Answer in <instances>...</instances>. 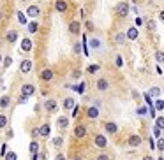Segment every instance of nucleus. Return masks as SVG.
Instances as JSON below:
<instances>
[{
    "label": "nucleus",
    "mask_w": 164,
    "mask_h": 160,
    "mask_svg": "<svg viewBox=\"0 0 164 160\" xmlns=\"http://www.w3.org/2000/svg\"><path fill=\"white\" fill-rule=\"evenodd\" d=\"M19 71H21L23 74H28V72L32 71V62H30V60H23L21 65H19Z\"/></svg>",
    "instance_id": "f257e3e1"
},
{
    "label": "nucleus",
    "mask_w": 164,
    "mask_h": 160,
    "mask_svg": "<svg viewBox=\"0 0 164 160\" xmlns=\"http://www.w3.org/2000/svg\"><path fill=\"white\" fill-rule=\"evenodd\" d=\"M34 91H35V86L34 84H23L21 86V95H34Z\"/></svg>",
    "instance_id": "f03ea898"
},
{
    "label": "nucleus",
    "mask_w": 164,
    "mask_h": 160,
    "mask_svg": "<svg viewBox=\"0 0 164 160\" xmlns=\"http://www.w3.org/2000/svg\"><path fill=\"white\" fill-rule=\"evenodd\" d=\"M27 14H28L30 18H37V16L41 14V9H39L37 5H30V7L27 9Z\"/></svg>",
    "instance_id": "7ed1b4c3"
},
{
    "label": "nucleus",
    "mask_w": 164,
    "mask_h": 160,
    "mask_svg": "<svg viewBox=\"0 0 164 160\" xmlns=\"http://www.w3.org/2000/svg\"><path fill=\"white\" fill-rule=\"evenodd\" d=\"M116 11H118V14H120V16H127V14H129V7H127V4H125V2H120V4H118V7H116Z\"/></svg>",
    "instance_id": "20e7f679"
},
{
    "label": "nucleus",
    "mask_w": 164,
    "mask_h": 160,
    "mask_svg": "<svg viewBox=\"0 0 164 160\" xmlns=\"http://www.w3.org/2000/svg\"><path fill=\"white\" fill-rule=\"evenodd\" d=\"M95 146H99V148H106L108 146V139L104 135H97L95 137Z\"/></svg>",
    "instance_id": "39448f33"
},
{
    "label": "nucleus",
    "mask_w": 164,
    "mask_h": 160,
    "mask_svg": "<svg viewBox=\"0 0 164 160\" xmlns=\"http://www.w3.org/2000/svg\"><path fill=\"white\" fill-rule=\"evenodd\" d=\"M55 9H57L58 12H65V11H67V4H65V0H57Z\"/></svg>",
    "instance_id": "423d86ee"
},
{
    "label": "nucleus",
    "mask_w": 164,
    "mask_h": 160,
    "mask_svg": "<svg viewBox=\"0 0 164 160\" xmlns=\"http://www.w3.org/2000/svg\"><path fill=\"white\" fill-rule=\"evenodd\" d=\"M53 78V71H50V69H44V71L41 72V79L42 81H50Z\"/></svg>",
    "instance_id": "0eeeda50"
},
{
    "label": "nucleus",
    "mask_w": 164,
    "mask_h": 160,
    "mask_svg": "<svg viewBox=\"0 0 164 160\" xmlns=\"http://www.w3.org/2000/svg\"><path fill=\"white\" fill-rule=\"evenodd\" d=\"M44 107H46V111H55V109H57V102H55L53 99H50V100L44 102Z\"/></svg>",
    "instance_id": "6e6552de"
},
{
    "label": "nucleus",
    "mask_w": 164,
    "mask_h": 160,
    "mask_svg": "<svg viewBox=\"0 0 164 160\" xmlns=\"http://www.w3.org/2000/svg\"><path fill=\"white\" fill-rule=\"evenodd\" d=\"M129 144L131 146H139V144H141V137H139V135H131L129 137Z\"/></svg>",
    "instance_id": "1a4fd4ad"
},
{
    "label": "nucleus",
    "mask_w": 164,
    "mask_h": 160,
    "mask_svg": "<svg viewBox=\"0 0 164 160\" xmlns=\"http://www.w3.org/2000/svg\"><path fill=\"white\" fill-rule=\"evenodd\" d=\"M21 49H23V51H30V49H32V41H30V39H23Z\"/></svg>",
    "instance_id": "9d476101"
},
{
    "label": "nucleus",
    "mask_w": 164,
    "mask_h": 160,
    "mask_svg": "<svg viewBox=\"0 0 164 160\" xmlns=\"http://www.w3.org/2000/svg\"><path fill=\"white\" fill-rule=\"evenodd\" d=\"M85 134H86V128H85L83 125H78V127L74 128V135H76V137H83Z\"/></svg>",
    "instance_id": "9b49d317"
},
{
    "label": "nucleus",
    "mask_w": 164,
    "mask_h": 160,
    "mask_svg": "<svg viewBox=\"0 0 164 160\" xmlns=\"http://www.w3.org/2000/svg\"><path fill=\"white\" fill-rule=\"evenodd\" d=\"M69 32H71V34H80V23L73 21L71 25H69Z\"/></svg>",
    "instance_id": "f8f14e48"
},
{
    "label": "nucleus",
    "mask_w": 164,
    "mask_h": 160,
    "mask_svg": "<svg viewBox=\"0 0 164 160\" xmlns=\"http://www.w3.org/2000/svg\"><path fill=\"white\" fill-rule=\"evenodd\" d=\"M104 128L109 132V134H115L116 130H118V127H116V123H113V122H109V123H106L104 125Z\"/></svg>",
    "instance_id": "ddd939ff"
},
{
    "label": "nucleus",
    "mask_w": 164,
    "mask_h": 160,
    "mask_svg": "<svg viewBox=\"0 0 164 160\" xmlns=\"http://www.w3.org/2000/svg\"><path fill=\"white\" fill-rule=\"evenodd\" d=\"M73 107H74V99L67 97V99L64 100V109H73Z\"/></svg>",
    "instance_id": "4468645a"
},
{
    "label": "nucleus",
    "mask_w": 164,
    "mask_h": 160,
    "mask_svg": "<svg viewBox=\"0 0 164 160\" xmlns=\"http://www.w3.org/2000/svg\"><path fill=\"white\" fill-rule=\"evenodd\" d=\"M108 86H109V84H108L106 79H99V81H97V90L104 91V90H108Z\"/></svg>",
    "instance_id": "2eb2a0df"
},
{
    "label": "nucleus",
    "mask_w": 164,
    "mask_h": 160,
    "mask_svg": "<svg viewBox=\"0 0 164 160\" xmlns=\"http://www.w3.org/2000/svg\"><path fill=\"white\" fill-rule=\"evenodd\" d=\"M125 37H129L131 41L138 39V28H129V32H127V35H125Z\"/></svg>",
    "instance_id": "dca6fc26"
},
{
    "label": "nucleus",
    "mask_w": 164,
    "mask_h": 160,
    "mask_svg": "<svg viewBox=\"0 0 164 160\" xmlns=\"http://www.w3.org/2000/svg\"><path fill=\"white\" fill-rule=\"evenodd\" d=\"M9 102H11V99H9L7 95H4V97H0V107H2V109H6V107L9 106Z\"/></svg>",
    "instance_id": "f3484780"
},
{
    "label": "nucleus",
    "mask_w": 164,
    "mask_h": 160,
    "mask_svg": "<svg viewBox=\"0 0 164 160\" xmlns=\"http://www.w3.org/2000/svg\"><path fill=\"white\" fill-rule=\"evenodd\" d=\"M99 116V109L97 107H90L88 109V118H97Z\"/></svg>",
    "instance_id": "a211bd4d"
},
{
    "label": "nucleus",
    "mask_w": 164,
    "mask_h": 160,
    "mask_svg": "<svg viewBox=\"0 0 164 160\" xmlns=\"http://www.w3.org/2000/svg\"><path fill=\"white\" fill-rule=\"evenodd\" d=\"M37 132H39L41 135H44V137H46V135H50V125H42Z\"/></svg>",
    "instance_id": "6ab92c4d"
},
{
    "label": "nucleus",
    "mask_w": 164,
    "mask_h": 160,
    "mask_svg": "<svg viewBox=\"0 0 164 160\" xmlns=\"http://www.w3.org/2000/svg\"><path fill=\"white\" fill-rule=\"evenodd\" d=\"M57 125H58V127H60V128H65V127H67V125H69V120H67V118H64V116H62V118H58V122H57Z\"/></svg>",
    "instance_id": "aec40b11"
},
{
    "label": "nucleus",
    "mask_w": 164,
    "mask_h": 160,
    "mask_svg": "<svg viewBox=\"0 0 164 160\" xmlns=\"http://www.w3.org/2000/svg\"><path fill=\"white\" fill-rule=\"evenodd\" d=\"M90 48H93V49L101 48V41H99V39H92V41H90Z\"/></svg>",
    "instance_id": "412c9836"
},
{
    "label": "nucleus",
    "mask_w": 164,
    "mask_h": 160,
    "mask_svg": "<svg viewBox=\"0 0 164 160\" xmlns=\"http://www.w3.org/2000/svg\"><path fill=\"white\" fill-rule=\"evenodd\" d=\"M150 97H159L161 95V90L157 88V86H154V88H150V93H148Z\"/></svg>",
    "instance_id": "4be33fe9"
},
{
    "label": "nucleus",
    "mask_w": 164,
    "mask_h": 160,
    "mask_svg": "<svg viewBox=\"0 0 164 160\" xmlns=\"http://www.w3.org/2000/svg\"><path fill=\"white\" fill-rule=\"evenodd\" d=\"M16 39H18V34H16L14 30L7 34V41H9V42H16Z\"/></svg>",
    "instance_id": "5701e85b"
},
{
    "label": "nucleus",
    "mask_w": 164,
    "mask_h": 160,
    "mask_svg": "<svg viewBox=\"0 0 164 160\" xmlns=\"http://www.w3.org/2000/svg\"><path fill=\"white\" fill-rule=\"evenodd\" d=\"M37 28H39V25H37L35 21H32L30 25H28V32H30V34H35V32H37Z\"/></svg>",
    "instance_id": "b1692460"
},
{
    "label": "nucleus",
    "mask_w": 164,
    "mask_h": 160,
    "mask_svg": "<svg viewBox=\"0 0 164 160\" xmlns=\"http://www.w3.org/2000/svg\"><path fill=\"white\" fill-rule=\"evenodd\" d=\"M115 41H116V44H122L124 41H125V34H116V37H115Z\"/></svg>",
    "instance_id": "393cba45"
},
{
    "label": "nucleus",
    "mask_w": 164,
    "mask_h": 160,
    "mask_svg": "<svg viewBox=\"0 0 164 160\" xmlns=\"http://www.w3.org/2000/svg\"><path fill=\"white\" fill-rule=\"evenodd\" d=\"M155 125H157V128H164V116L155 118Z\"/></svg>",
    "instance_id": "a878e982"
},
{
    "label": "nucleus",
    "mask_w": 164,
    "mask_h": 160,
    "mask_svg": "<svg viewBox=\"0 0 164 160\" xmlns=\"http://www.w3.org/2000/svg\"><path fill=\"white\" fill-rule=\"evenodd\" d=\"M37 150H39V144H37L35 141H32V143H30V153L34 155V153H37Z\"/></svg>",
    "instance_id": "bb28decb"
},
{
    "label": "nucleus",
    "mask_w": 164,
    "mask_h": 160,
    "mask_svg": "<svg viewBox=\"0 0 164 160\" xmlns=\"http://www.w3.org/2000/svg\"><path fill=\"white\" fill-rule=\"evenodd\" d=\"M155 109H157V111H162V109H164V100L159 99V100L155 102Z\"/></svg>",
    "instance_id": "cd10ccee"
},
{
    "label": "nucleus",
    "mask_w": 164,
    "mask_h": 160,
    "mask_svg": "<svg viewBox=\"0 0 164 160\" xmlns=\"http://www.w3.org/2000/svg\"><path fill=\"white\" fill-rule=\"evenodd\" d=\"M18 157H16V153L14 151H9V153H6V160H16Z\"/></svg>",
    "instance_id": "c85d7f7f"
},
{
    "label": "nucleus",
    "mask_w": 164,
    "mask_h": 160,
    "mask_svg": "<svg viewBox=\"0 0 164 160\" xmlns=\"http://www.w3.org/2000/svg\"><path fill=\"white\" fill-rule=\"evenodd\" d=\"M7 125V118L4 116V114H0V128H4Z\"/></svg>",
    "instance_id": "c756f323"
},
{
    "label": "nucleus",
    "mask_w": 164,
    "mask_h": 160,
    "mask_svg": "<svg viewBox=\"0 0 164 160\" xmlns=\"http://www.w3.org/2000/svg\"><path fill=\"white\" fill-rule=\"evenodd\" d=\"M18 21H19V23H23V25L27 23V18H25V14H23V12H18Z\"/></svg>",
    "instance_id": "7c9ffc66"
},
{
    "label": "nucleus",
    "mask_w": 164,
    "mask_h": 160,
    "mask_svg": "<svg viewBox=\"0 0 164 160\" xmlns=\"http://www.w3.org/2000/svg\"><path fill=\"white\" fill-rule=\"evenodd\" d=\"M86 71H88L90 74H93V72H97V71H99V65H90V67L86 69Z\"/></svg>",
    "instance_id": "2f4dec72"
},
{
    "label": "nucleus",
    "mask_w": 164,
    "mask_h": 160,
    "mask_svg": "<svg viewBox=\"0 0 164 160\" xmlns=\"http://www.w3.org/2000/svg\"><path fill=\"white\" fill-rule=\"evenodd\" d=\"M155 60H157V62H162V60H164V53L157 51V53H155Z\"/></svg>",
    "instance_id": "473e14b6"
},
{
    "label": "nucleus",
    "mask_w": 164,
    "mask_h": 160,
    "mask_svg": "<svg viewBox=\"0 0 164 160\" xmlns=\"http://www.w3.org/2000/svg\"><path fill=\"white\" fill-rule=\"evenodd\" d=\"M62 141H64L62 137H55V139H53V144H55V146H62Z\"/></svg>",
    "instance_id": "72a5a7b5"
},
{
    "label": "nucleus",
    "mask_w": 164,
    "mask_h": 160,
    "mask_svg": "<svg viewBox=\"0 0 164 160\" xmlns=\"http://www.w3.org/2000/svg\"><path fill=\"white\" fill-rule=\"evenodd\" d=\"M115 63H116V67H122V65H124V60H122V56H116Z\"/></svg>",
    "instance_id": "f704fd0d"
},
{
    "label": "nucleus",
    "mask_w": 164,
    "mask_h": 160,
    "mask_svg": "<svg viewBox=\"0 0 164 160\" xmlns=\"http://www.w3.org/2000/svg\"><path fill=\"white\" fill-rule=\"evenodd\" d=\"M157 148H159L161 151H164V139H159V141H157Z\"/></svg>",
    "instance_id": "c9c22d12"
},
{
    "label": "nucleus",
    "mask_w": 164,
    "mask_h": 160,
    "mask_svg": "<svg viewBox=\"0 0 164 160\" xmlns=\"http://www.w3.org/2000/svg\"><path fill=\"white\" fill-rule=\"evenodd\" d=\"M138 114H139V116H143V114H147V109L145 107H139L138 109Z\"/></svg>",
    "instance_id": "e433bc0d"
},
{
    "label": "nucleus",
    "mask_w": 164,
    "mask_h": 160,
    "mask_svg": "<svg viewBox=\"0 0 164 160\" xmlns=\"http://www.w3.org/2000/svg\"><path fill=\"white\" fill-rule=\"evenodd\" d=\"M78 113H80V107L74 106V107H73V116H78Z\"/></svg>",
    "instance_id": "4c0bfd02"
},
{
    "label": "nucleus",
    "mask_w": 164,
    "mask_h": 160,
    "mask_svg": "<svg viewBox=\"0 0 164 160\" xmlns=\"http://www.w3.org/2000/svg\"><path fill=\"white\" fill-rule=\"evenodd\" d=\"M74 90H76V91H80V93H83V90H85V86H83V84H80V86H74Z\"/></svg>",
    "instance_id": "58836bf2"
},
{
    "label": "nucleus",
    "mask_w": 164,
    "mask_h": 160,
    "mask_svg": "<svg viewBox=\"0 0 164 160\" xmlns=\"http://www.w3.org/2000/svg\"><path fill=\"white\" fill-rule=\"evenodd\" d=\"M11 63H12V60H11V58H9V56H7V58H6V60H4V65H6V67H9V65H11Z\"/></svg>",
    "instance_id": "ea45409f"
},
{
    "label": "nucleus",
    "mask_w": 164,
    "mask_h": 160,
    "mask_svg": "<svg viewBox=\"0 0 164 160\" xmlns=\"http://www.w3.org/2000/svg\"><path fill=\"white\" fill-rule=\"evenodd\" d=\"M145 100H147V104H148V106H152V99H150V95H148V93L145 95Z\"/></svg>",
    "instance_id": "a19ab883"
},
{
    "label": "nucleus",
    "mask_w": 164,
    "mask_h": 160,
    "mask_svg": "<svg viewBox=\"0 0 164 160\" xmlns=\"http://www.w3.org/2000/svg\"><path fill=\"white\" fill-rule=\"evenodd\" d=\"M97 160H109V157H108V155H99Z\"/></svg>",
    "instance_id": "79ce46f5"
},
{
    "label": "nucleus",
    "mask_w": 164,
    "mask_h": 160,
    "mask_svg": "<svg viewBox=\"0 0 164 160\" xmlns=\"http://www.w3.org/2000/svg\"><path fill=\"white\" fill-rule=\"evenodd\" d=\"M74 51H76V53L81 51V46H80V44H74Z\"/></svg>",
    "instance_id": "37998d69"
},
{
    "label": "nucleus",
    "mask_w": 164,
    "mask_h": 160,
    "mask_svg": "<svg viewBox=\"0 0 164 160\" xmlns=\"http://www.w3.org/2000/svg\"><path fill=\"white\" fill-rule=\"evenodd\" d=\"M6 153H7V146H6V144H4V146H2V157H4V155H6Z\"/></svg>",
    "instance_id": "c03bdc74"
},
{
    "label": "nucleus",
    "mask_w": 164,
    "mask_h": 160,
    "mask_svg": "<svg viewBox=\"0 0 164 160\" xmlns=\"http://www.w3.org/2000/svg\"><path fill=\"white\" fill-rule=\"evenodd\" d=\"M57 160H65V157L64 155H57Z\"/></svg>",
    "instance_id": "a18cd8bd"
},
{
    "label": "nucleus",
    "mask_w": 164,
    "mask_h": 160,
    "mask_svg": "<svg viewBox=\"0 0 164 160\" xmlns=\"http://www.w3.org/2000/svg\"><path fill=\"white\" fill-rule=\"evenodd\" d=\"M37 157H39V160H46V157H44V155H37Z\"/></svg>",
    "instance_id": "49530a36"
},
{
    "label": "nucleus",
    "mask_w": 164,
    "mask_h": 160,
    "mask_svg": "<svg viewBox=\"0 0 164 160\" xmlns=\"http://www.w3.org/2000/svg\"><path fill=\"white\" fill-rule=\"evenodd\" d=\"M143 160H154V158H152V157H150V155H148V157H145V158H143Z\"/></svg>",
    "instance_id": "de8ad7c7"
},
{
    "label": "nucleus",
    "mask_w": 164,
    "mask_h": 160,
    "mask_svg": "<svg viewBox=\"0 0 164 160\" xmlns=\"http://www.w3.org/2000/svg\"><path fill=\"white\" fill-rule=\"evenodd\" d=\"M161 19H162V21H164V11H162V12H161Z\"/></svg>",
    "instance_id": "09e8293b"
},
{
    "label": "nucleus",
    "mask_w": 164,
    "mask_h": 160,
    "mask_svg": "<svg viewBox=\"0 0 164 160\" xmlns=\"http://www.w3.org/2000/svg\"><path fill=\"white\" fill-rule=\"evenodd\" d=\"M157 160H164V157H159V158H157Z\"/></svg>",
    "instance_id": "8fccbe9b"
}]
</instances>
